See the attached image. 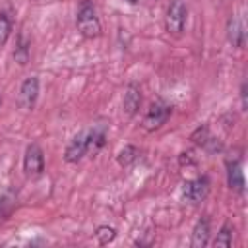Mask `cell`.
<instances>
[{"mask_svg":"<svg viewBox=\"0 0 248 248\" xmlns=\"http://www.w3.org/2000/svg\"><path fill=\"white\" fill-rule=\"evenodd\" d=\"M0 103H2V99H0Z\"/></svg>","mask_w":248,"mask_h":248,"instance_id":"cell-22","label":"cell"},{"mask_svg":"<svg viewBox=\"0 0 248 248\" xmlns=\"http://www.w3.org/2000/svg\"><path fill=\"white\" fill-rule=\"evenodd\" d=\"M211 140H213V138H209V130H207L205 126L198 128V130L192 134V141L198 143V145H207Z\"/></svg>","mask_w":248,"mask_h":248,"instance_id":"cell-17","label":"cell"},{"mask_svg":"<svg viewBox=\"0 0 248 248\" xmlns=\"http://www.w3.org/2000/svg\"><path fill=\"white\" fill-rule=\"evenodd\" d=\"M10 31H12V23H10L8 16L0 14V46H2V45L8 41V37H10Z\"/></svg>","mask_w":248,"mask_h":248,"instance_id":"cell-18","label":"cell"},{"mask_svg":"<svg viewBox=\"0 0 248 248\" xmlns=\"http://www.w3.org/2000/svg\"><path fill=\"white\" fill-rule=\"evenodd\" d=\"M240 99H242V108H246V83H242V89H240Z\"/></svg>","mask_w":248,"mask_h":248,"instance_id":"cell-20","label":"cell"},{"mask_svg":"<svg viewBox=\"0 0 248 248\" xmlns=\"http://www.w3.org/2000/svg\"><path fill=\"white\" fill-rule=\"evenodd\" d=\"M140 103H141V95H140V89L136 85H130L124 93V110L128 116H134L140 108Z\"/></svg>","mask_w":248,"mask_h":248,"instance_id":"cell-9","label":"cell"},{"mask_svg":"<svg viewBox=\"0 0 248 248\" xmlns=\"http://www.w3.org/2000/svg\"><path fill=\"white\" fill-rule=\"evenodd\" d=\"M227 180H229V186L236 192H242L244 190V176H242V170H240V165L234 161V163H229L227 165Z\"/></svg>","mask_w":248,"mask_h":248,"instance_id":"cell-11","label":"cell"},{"mask_svg":"<svg viewBox=\"0 0 248 248\" xmlns=\"http://www.w3.org/2000/svg\"><path fill=\"white\" fill-rule=\"evenodd\" d=\"M138 159V149L134 147V145H126L124 149H120V153H118V163L122 165V167H128L130 163H134Z\"/></svg>","mask_w":248,"mask_h":248,"instance_id":"cell-13","label":"cell"},{"mask_svg":"<svg viewBox=\"0 0 248 248\" xmlns=\"http://www.w3.org/2000/svg\"><path fill=\"white\" fill-rule=\"evenodd\" d=\"M207 192H209V182L205 176L194 178V180H188L182 184V196L190 203H200L207 196Z\"/></svg>","mask_w":248,"mask_h":248,"instance_id":"cell-5","label":"cell"},{"mask_svg":"<svg viewBox=\"0 0 248 248\" xmlns=\"http://www.w3.org/2000/svg\"><path fill=\"white\" fill-rule=\"evenodd\" d=\"M6 202H8V198L2 196V198H0V205H6ZM6 215H8V211H2V209H0V219H6Z\"/></svg>","mask_w":248,"mask_h":248,"instance_id":"cell-19","label":"cell"},{"mask_svg":"<svg viewBox=\"0 0 248 248\" xmlns=\"http://www.w3.org/2000/svg\"><path fill=\"white\" fill-rule=\"evenodd\" d=\"M37 97H39V79H37L35 76H31V78H27V79L21 83L19 95H17V103H19L21 108L29 110V108L35 107Z\"/></svg>","mask_w":248,"mask_h":248,"instance_id":"cell-6","label":"cell"},{"mask_svg":"<svg viewBox=\"0 0 248 248\" xmlns=\"http://www.w3.org/2000/svg\"><path fill=\"white\" fill-rule=\"evenodd\" d=\"M83 155H87V132H79L78 136H74L66 147L64 159L68 163H78L83 159Z\"/></svg>","mask_w":248,"mask_h":248,"instance_id":"cell-7","label":"cell"},{"mask_svg":"<svg viewBox=\"0 0 248 248\" xmlns=\"http://www.w3.org/2000/svg\"><path fill=\"white\" fill-rule=\"evenodd\" d=\"M209 240V221L207 219H200L192 231V246L194 248H202L205 246Z\"/></svg>","mask_w":248,"mask_h":248,"instance_id":"cell-8","label":"cell"},{"mask_svg":"<svg viewBox=\"0 0 248 248\" xmlns=\"http://www.w3.org/2000/svg\"><path fill=\"white\" fill-rule=\"evenodd\" d=\"M76 23H78L79 33L83 37H87V39H93V37H99L101 35V21L97 17L95 6L89 0H81V4L78 8Z\"/></svg>","mask_w":248,"mask_h":248,"instance_id":"cell-1","label":"cell"},{"mask_svg":"<svg viewBox=\"0 0 248 248\" xmlns=\"http://www.w3.org/2000/svg\"><path fill=\"white\" fill-rule=\"evenodd\" d=\"M14 60L17 62V64H27V60H29V46H27V43L25 41H19V45L16 46V50H14Z\"/></svg>","mask_w":248,"mask_h":248,"instance_id":"cell-15","label":"cell"},{"mask_svg":"<svg viewBox=\"0 0 248 248\" xmlns=\"http://www.w3.org/2000/svg\"><path fill=\"white\" fill-rule=\"evenodd\" d=\"M95 236H97L99 244H108V242H112V240H114L116 231H114L112 227H107V225H105V227H99V229H97Z\"/></svg>","mask_w":248,"mask_h":248,"instance_id":"cell-14","label":"cell"},{"mask_svg":"<svg viewBox=\"0 0 248 248\" xmlns=\"http://www.w3.org/2000/svg\"><path fill=\"white\" fill-rule=\"evenodd\" d=\"M186 16H188V8L184 0H172L167 16H165V27L170 35H180L184 31L186 25Z\"/></svg>","mask_w":248,"mask_h":248,"instance_id":"cell-2","label":"cell"},{"mask_svg":"<svg viewBox=\"0 0 248 248\" xmlns=\"http://www.w3.org/2000/svg\"><path fill=\"white\" fill-rule=\"evenodd\" d=\"M169 116H170V107L165 105V103H161V101H155V103L149 105V108H147L141 124H143V128L147 132H153V130L161 128L169 120Z\"/></svg>","mask_w":248,"mask_h":248,"instance_id":"cell-3","label":"cell"},{"mask_svg":"<svg viewBox=\"0 0 248 248\" xmlns=\"http://www.w3.org/2000/svg\"><path fill=\"white\" fill-rule=\"evenodd\" d=\"M213 244H215V246H225V248H229V246L232 244V232H231V229H229L227 225L219 231V234H217V238L213 240Z\"/></svg>","mask_w":248,"mask_h":248,"instance_id":"cell-16","label":"cell"},{"mask_svg":"<svg viewBox=\"0 0 248 248\" xmlns=\"http://www.w3.org/2000/svg\"><path fill=\"white\" fill-rule=\"evenodd\" d=\"M229 41L232 46H242L244 45V27H242V21L238 17H231L229 19Z\"/></svg>","mask_w":248,"mask_h":248,"instance_id":"cell-10","label":"cell"},{"mask_svg":"<svg viewBox=\"0 0 248 248\" xmlns=\"http://www.w3.org/2000/svg\"><path fill=\"white\" fill-rule=\"evenodd\" d=\"M23 170L27 176H39L45 170V157L39 145H29L23 155Z\"/></svg>","mask_w":248,"mask_h":248,"instance_id":"cell-4","label":"cell"},{"mask_svg":"<svg viewBox=\"0 0 248 248\" xmlns=\"http://www.w3.org/2000/svg\"><path fill=\"white\" fill-rule=\"evenodd\" d=\"M105 145V132L101 128H93L87 132V153H99L101 147Z\"/></svg>","mask_w":248,"mask_h":248,"instance_id":"cell-12","label":"cell"},{"mask_svg":"<svg viewBox=\"0 0 248 248\" xmlns=\"http://www.w3.org/2000/svg\"><path fill=\"white\" fill-rule=\"evenodd\" d=\"M128 2H132V4H134V2H140V0H128Z\"/></svg>","mask_w":248,"mask_h":248,"instance_id":"cell-21","label":"cell"}]
</instances>
